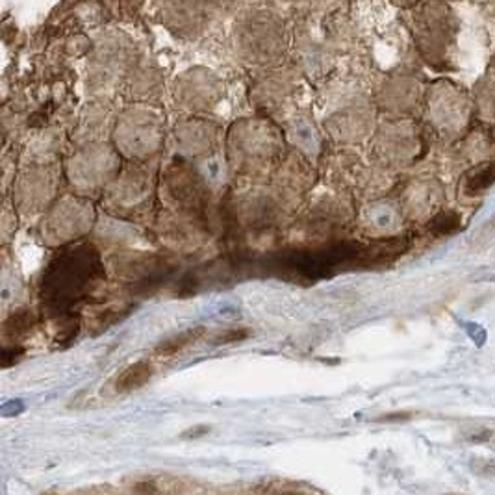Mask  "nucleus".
Here are the masks:
<instances>
[{
    "label": "nucleus",
    "instance_id": "obj_3",
    "mask_svg": "<svg viewBox=\"0 0 495 495\" xmlns=\"http://www.w3.org/2000/svg\"><path fill=\"white\" fill-rule=\"evenodd\" d=\"M203 334V329H189L182 334L171 338V340L164 341L160 347H158V352L160 354H176L178 351H182L184 347L191 345L193 341L197 340L198 336Z\"/></svg>",
    "mask_w": 495,
    "mask_h": 495
},
{
    "label": "nucleus",
    "instance_id": "obj_8",
    "mask_svg": "<svg viewBox=\"0 0 495 495\" xmlns=\"http://www.w3.org/2000/svg\"><path fill=\"white\" fill-rule=\"evenodd\" d=\"M407 418H410V414H388L384 418H380V421H402Z\"/></svg>",
    "mask_w": 495,
    "mask_h": 495
},
{
    "label": "nucleus",
    "instance_id": "obj_9",
    "mask_svg": "<svg viewBox=\"0 0 495 495\" xmlns=\"http://www.w3.org/2000/svg\"><path fill=\"white\" fill-rule=\"evenodd\" d=\"M282 495H297V494H282Z\"/></svg>",
    "mask_w": 495,
    "mask_h": 495
},
{
    "label": "nucleus",
    "instance_id": "obj_2",
    "mask_svg": "<svg viewBox=\"0 0 495 495\" xmlns=\"http://www.w3.org/2000/svg\"><path fill=\"white\" fill-rule=\"evenodd\" d=\"M495 184V164H486L479 169H475L473 173H469L466 178V193L468 195H479V193L486 191L488 187Z\"/></svg>",
    "mask_w": 495,
    "mask_h": 495
},
{
    "label": "nucleus",
    "instance_id": "obj_1",
    "mask_svg": "<svg viewBox=\"0 0 495 495\" xmlns=\"http://www.w3.org/2000/svg\"><path fill=\"white\" fill-rule=\"evenodd\" d=\"M152 373H155V369H152V366H150L149 362L132 363V366H128V368L117 377L116 390L121 391V393L139 390V388H143V386L152 379Z\"/></svg>",
    "mask_w": 495,
    "mask_h": 495
},
{
    "label": "nucleus",
    "instance_id": "obj_5",
    "mask_svg": "<svg viewBox=\"0 0 495 495\" xmlns=\"http://www.w3.org/2000/svg\"><path fill=\"white\" fill-rule=\"evenodd\" d=\"M134 494L136 495H162V490L155 479H147V480H139L138 485L134 486Z\"/></svg>",
    "mask_w": 495,
    "mask_h": 495
},
{
    "label": "nucleus",
    "instance_id": "obj_7",
    "mask_svg": "<svg viewBox=\"0 0 495 495\" xmlns=\"http://www.w3.org/2000/svg\"><path fill=\"white\" fill-rule=\"evenodd\" d=\"M208 427H198V429L195 430H187V432H184V438H197V436H203V434H208Z\"/></svg>",
    "mask_w": 495,
    "mask_h": 495
},
{
    "label": "nucleus",
    "instance_id": "obj_4",
    "mask_svg": "<svg viewBox=\"0 0 495 495\" xmlns=\"http://www.w3.org/2000/svg\"><path fill=\"white\" fill-rule=\"evenodd\" d=\"M458 225H460L458 215L449 212V214L438 215V217L432 221V230L438 232V234H451V232L457 230Z\"/></svg>",
    "mask_w": 495,
    "mask_h": 495
},
{
    "label": "nucleus",
    "instance_id": "obj_6",
    "mask_svg": "<svg viewBox=\"0 0 495 495\" xmlns=\"http://www.w3.org/2000/svg\"><path fill=\"white\" fill-rule=\"evenodd\" d=\"M247 336V332L245 330H230V332H226V334H223L217 340V343H232V341H239L243 340Z\"/></svg>",
    "mask_w": 495,
    "mask_h": 495
}]
</instances>
